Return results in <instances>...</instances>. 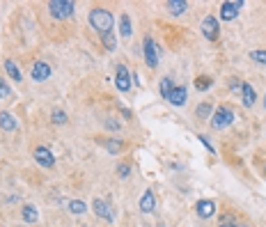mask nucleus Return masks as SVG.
<instances>
[{"instance_id": "nucleus-4", "label": "nucleus", "mask_w": 266, "mask_h": 227, "mask_svg": "<svg viewBox=\"0 0 266 227\" xmlns=\"http://www.w3.org/2000/svg\"><path fill=\"white\" fill-rule=\"evenodd\" d=\"M142 51H145V62L149 69H156L158 67V46L156 42H154L149 35L145 37V42H142Z\"/></svg>"}, {"instance_id": "nucleus-21", "label": "nucleus", "mask_w": 266, "mask_h": 227, "mask_svg": "<svg viewBox=\"0 0 266 227\" xmlns=\"http://www.w3.org/2000/svg\"><path fill=\"white\" fill-rule=\"evenodd\" d=\"M69 211H71V213H76V216H81V213H85V211H87V206H85V202H83V200H71L69 202Z\"/></svg>"}, {"instance_id": "nucleus-6", "label": "nucleus", "mask_w": 266, "mask_h": 227, "mask_svg": "<svg viewBox=\"0 0 266 227\" xmlns=\"http://www.w3.org/2000/svg\"><path fill=\"white\" fill-rule=\"evenodd\" d=\"M241 7H243L241 0H227V3H223V5H220V19H223V21H232V19H236V14H239Z\"/></svg>"}, {"instance_id": "nucleus-31", "label": "nucleus", "mask_w": 266, "mask_h": 227, "mask_svg": "<svg viewBox=\"0 0 266 227\" xmlns=\"http://www.w3.org/2000/svg\"><path fill=\"white\" fill-rule=\"evenodd\" d=\"M197 138H200V142L206 147V151H211L213 154V147H211V142H209V138H206V135H197Z\"/></svg>"}, {"instance_id": "nucleus-12", "label": "nucleus", "mask_w": 266, "mask_h": 227, "mask_svg": "<svg viewBox=\"0 0 266 227\" xmlns=\"http://www.w3.org/2000/svg\"><path fill=\"white\" fill-rule=\"evenodd\" d=\"M186 97H188V90H186L184 85H174L172 92L168 94V101L179 108V106H184V103H186Z\"/></svg>"}, {"instance_id": "nucleus-26", "label": "nucleus", "mask_w": 266, "mask_h": 227, "mask_svg": "<svg viewBox=\"0 0 266 227\" xmlns=\"http://www.w3.org/2000/svg\"><path fill=\"white\" fill-rule=\"evenodd\" d=\"M51 117H53V124H60V126L67 124V115L62 113V110H53V115H51Z\"/></svg>"}, {"instance_id": "nucleus-11", "label": "nucleus", "mask_w": 266, "mask_h": 227, "mask_svg": "<svg viewBox=\"0 0 266 227\" xmlns=\"http://www.w3.org/2000/svg\"><path fill=\"white\" fill-rule=\"evenodd\" d=\"M202 35H204L209 42H216L218 39V21L213 17H206L202 21Z\"/></svg>"}, {"instance_id": "nucleus-5", "label": "nucleus", "mask_w": 266, "mask_h": 227, "mask_svg": "<svg viewBox=\"0 0 266 227\" xmlns=\"http://www.w3.org/2000/svg\"><path fill=\"white\" fill-rule=\"evenodd\" d=\"M92 209H94V213H97L99 218H103L106 222H113L115 220V211H113V206H110L106 200H99V197H97V200L92 202Z\"/></svg>"}, {"instance_id": "nucleus-20", "label": "nucleus", "mask_w": 266, "mask_h": 227, "mask_svg": "<svg viewBox=\"0 0 266 227\" xmlns=\"http://www.w3.org/2000/svg\"><path fill=\"white\" fill-rule=\"evenodd\" d=\"M21 213H23V220H26V222H37V218H39L37 216V209H35L33 204H26Z\"/></svg>"}, {"instance_id": "nucleus-2", "label": "nucleus", "mask_w": 266, "mask_h": 227, "mask_svg": "<svg viewBox=\"0 0 266 227\" xmlns=\"http://www.w3.org/2000/svg\"><path fill=\"white\" fill-rule=\"evenodd\" d=\"M49 10H51V17L53 19H69L76 10V5L71 3V0H51L49 3Z\"/></svg>"}, {"instance_id": "nucleus-8", "label": "nucleus", "mask_w": 266, "mask_h": 227, "mask_svg": "<svg viewBox=\"0 0 266 227\" xmlns=\"http://www.w3.org/2000/svg\"><path fill=\"white\" fill-rule=\"evenodd\" d=\"M30 76H33L35 83H44L51 78V65H46V62H35L33 65V71H30Z\"/></svg>"}, {"instance_id": "nucleus-33", "label": "nucleus", "mask_w": 266, "mask_h": 227, "mask_svg": "<svg viewBox=\"0 0 266 227\" xmlns=\"http://www.w3.org/2000/svg\"><path fill=\"white\" fill-rule=\"evenodd\" d=\"M106 126H108V129H120V124H117V122H110V119L106 122Z\"/></svg>"}, {"instance_id": "nucleus-14", "label": "nucleus", "mask_w": 266, "mask_h": 227, "mask_svg": "<svg viewBox=\"0 0 266 227\" xmlns=\"http://www.w3.org/2000/svg\"><path fill=\"white\" fill-rule=\"evenodd\" d=\"M241 101H243V106L245 108H252L255 106V101H257V94H255V90H252V85L250 83H245L243 81V90H241Z\"/></svg>"}, {"instance_id": "nucleus-22", "label": "nucleus", "mask_w": 266, "mask_h": 227, "mask_svg": "<svg viewBox=\"0 0 266 227\" xmlns=\"http://www.w3.org/2000/svg\"><path fill=\"white\" fill-rule=\"evenodd\" d=\"M172 78H170V76H165V78H161V97L163 99H168V94L172 92Z\"/></svg>"}, {"instance_id": "nucleus-19", "label": "nucleus", "mask_w": 266, "mask_h": 227, "mask_svg": "<svg viewBox=\"0 0 266 227\" xmlns=\"http://www.w3.org/2000/svg\"><path fill=\"white\" fill-rule=\"evenodd\" d=\"M120 35L124 39L131 37V17L129 14H122V19H120Z\"/></svg>"}, {"instance_id": "nucleus-24", "label": "nucleus", "mask_w": 266, "mask_h": 227, "mask_svg": "<svg viewBox=\"0 0 266 227\" xmlns=\"http://www.w3.org/2000/svg\"><path fill=\"white\" fill-rule=\"evenodd\" d=\"M250 60L261 67H266V51H250Z\"/></svg>"}, {"instance_id": "nucleus-36", "label": "nucleus", "mask_w": 266, "mask_h": 227, "mask_svg": "<svg viewBox=\"0 0 266 227\" xmlns=\"http://www.w3.org/2000/svg\"><path fill=\"white\" fill-rule=\"evenodd\" d=\"M264 172H266V168H264Z\"/></svg>"}, {"instance_id": "nucleus-23", "label": "nucleus", "mask_w": 266, "mask_h": 227, "mask_svg": "<svg viewBox=\"0 0 266 227\" xmlns=\"http://www.w3.org/2000/svg\"><path fill=\"white\" fill-rule=\"evenodd\" d=\"M101 42H103V46H106L108 51H115V49H117V39H115V33L103 35V37H101Z\"/></svg>"}, {"instance_id": "nucleus-34", "label": "nucleus", "mask_w": 266, "mask_h": 227, "mask_svg": "<svg viewBox=\"0 0 266 227\" xmlns=\"http://www.w3.org/2000/svg\"><path fill=\"white\" fill-rule=\"evenodd\" d=\"M236 227H248V225H236Z\"/></svg>"}, {"instance_id": "nucleus-29", "label": "nucleus", "mask_w": 266, "mask_h": 227, "mask_svg": "<svg viewBox=\"0 0 266 227\" xmlns=\"http://www.w3.org/2000/svg\"><path fill=\"white\" fill-rule=\"evenodd\" d=\"M12 94V90H10V85H7L3 78H0V99H7Z\"/></svg>"}, {"instance_id": "nucleus-7", "label": "nucleus", "mask_w": 266, "mask_h": 227, "mask_svg": "<svg viewBox=\"0 0 266 227\" xmlns=\"http://www.w3.org/2000/svg\"><path fill=\"white\" fill-rule=\"evenodd\" d=\"M115 85H117V90H120V92H129L131 76H129V71H126L124 65H117V71H115Z\"/></svg>"}, {"instance_id": "nucleus-18", "label": "nucleus", "mask_w": 266, "mask_h": 227, "mask_svg": "<svg viewBox=\"0 0 266 227\" xmlns=\"http://www.w3.org/2000/svg\"><path fill=\"white\" fill-rule=\"evenodd\" d=\"M211 115H213V106L209 101L200 103V106L195 108V117L197 119H211Z\"/></svg>"}, {"instance_id": "nucleus-15", "label": "nucleus", "mask_w": 266, "mask_h": 227, "mask_svg": "<svg viewBox=\"0 0 266 227\" xmlns=\"http://www.w3.org/2000/svg\"><path fill=\"white\" fill-rule=\"evenodd\" d=\"M165 10H168L172 17H181V14L188 10V3H186V0H168V3H165Z\"/></svg>"}, {"instance_id": "nucleus-27", "label": "nucleus", "mask_w": 266, "mask_h": 227, "mask_svg": "<svg viewBox=\"0 0 266 227\" xmlns=\"http://www.w3.org/2000/svg\"><path fill=\"white\" fill-rule=\"evenodd\" d=\"M103 145H106V149H108L110 154H117V151L122 149V142L120 140H106Z\"/></svg>"}, {"instance_id": "nucleus-32", "label": "nucleus", "mask_w": 266, "mask_h": 227, "mask_svg": "<svg viewBox=\"0 0 266 227\" xmlns=\"http://www.w3.org/2000/svg\"><path fill=\"white\" fill-rule=\"evenodd\" d=\"M218 227H236V225H234V222L227 218V220H223V222H220V225H218Z\"/></svg>"}, {"instance_id": "nucleus-9", "label": "nucleus", "mask_w": 266, "mask_h": 227, "mask_svg": "<svg viewBox=\"0 0 266 227\" xmlns=\"http://www.w3.org/2000/svg\"><path fill=\"white\" fill-rule=\"evenodd\" d=\"M35 161H37L42 168H53L55 165V156L46 147H37V149H35Z\"/></svg>"}, {"instance_id": "nucleus-1", "label": "nucleus", "mask_w": 266, "mask_h": 227, "mask_svg": "<svg viewBox=\"0 0 266 227\" xmlns=\"http://www.w3.org/2000/svg\"><path fill=\"white\" fill-rule=\"evenodd\" d=\"M90 26H92L94 30L103 37V35L113 33L115 19H113V14H110L108 10H103V7H94V10H90Z\"/></svg>"}, {"instance_id": "nucleus-25", "label": "nucleus", "mask_w": 266, "mask_h": 227, "mask_svg": "<svg viewBox=\"0 0 266 227\" xmlns=\"http://www.w3.org/2000/svg\"><path fill=\"white\" fill-rule=\"evenodd\" d=\"M195 87L200 90V92H204V90H209L211 87V78H204V76H200V78H195Z\"/></svg>"}, {"instance_id": "nucleus-16", "label": "nucleus", "mask_w": 266, "mask_h": 227, "mask_svg": "<svg viewBox=\"0 0 266 227\" xmlns=\"http://www.w3.org/2000/svg\"><path fill=\"white\" fill-rule=\"evenodd\" d=\"M17 126H19V122H17L14 115H12V113H0V129L10 133V131H14Z\"/></svg>"}, {"instance_id": "nucleus-13", "label": "nucleus", "mask_w": 266, "mask_h": 227, "mask_svg": "<svg viewBox=\"0 0 266 227\" xmlns=\"http://www.w3.org/2000/svg\"><path fill=\"white\" fill-rule=\"evenodd\" d=\"M156 209V197H154V190H145L140 197V211L142 213H152V211Z\"/></svg>"}, {"instance_id": "nucleus-30", "label": "nucleus", "mask_w": 266, "mask_h": 227, "mask_svg": "<svg viewBox=\"0 0 266 227\" xmlns=\"http://www.w3.org/2000/svg\"><path fill=\"white\" fill-rule=\"evenodd\" d=\"M117 172H120V177H122V179H126V177L131 174V168L126 165V163H120V165H117Z\"/></svg>"}, {"instance_id": "nucleus-10", "label": "nucleus", "mask_w": 266, "mask_h": 227, "mask_svg": "<svg viewBox=\"0 0 266 227\" xmlns=\"http://www.w3.org/2000/svg\"><path fill=\"white\" fill-rule=\"evenodd\" d=\"M195 211H197V216H200V218L209 220V218L216 216V202H213V200H200L195 204Z\"/></svg>"}, {"instance_id": "nucleus-28", "label": "nucleus", "mask_w": 266, "mask_h": 227, "mask_svg": "<svg viewBox=\"0 0 266 227\" xmlns=\"http://www.w3.org/2000/svg\"><path fill=\"white\" fill-rule=\"evenodd\" d=\"M229 90H232L234 94H241V90H243V83L236 81V78H232V81H229Z\"/></svg>"}, {"instance_id": "nucleus-35", "label": "nucleus", "mask_w": 266, "mask_h": 227, "mask_svg": "<svg viewBox=\"0 0 266 227\" xmlns=\"http://www.w3.org/2000/svg\"><path fill=\"white\" fill-rule=\"evenodd\" d=\"M264 108H266V97H264Z\"/></svg>"}, {"instance_id": "nucleus-17", "label": "nucleus", "mask_w": 266, "mask_h": 227, "mask_svg": "<svg viewBox=\"0 0 266 227\" xmlns=\"http://www.w3.org/2000/svg\"><path fill=\"white\" fill-rule=\"evenodd\" d=\"M5 71H7V76H10L12 81H23V74L21 71H19V67H17V62H14V60H7L5 62Z\"/></svg>"}, {"instance_id": "nucleus-3", "label": "nucleus", "mask_w": 266, "mask_h": 227, "mask_svg": "<svg viewBox=\"0 0 266 227\" xmlns=\"http://www.w3.org/2000/svg\"><path fill=\"white\" fill-rule=\"evenodd\" d=\"M232 122H234V113H232V108H227V106H220V108H216V113L211 115V126L216 131L227 129Z\"/></svg>"}]
</instances>
